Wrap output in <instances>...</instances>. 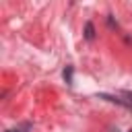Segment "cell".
Returning a JSON list of instances; mask_svg holds the SVG:
<instances>
[{"label":"cell","instance_id":"cell-1","mask_svg":"<svg viewBox=\"0 0 132 132\" xmlns=\"http://www.w3.org/2000/svg\"><path fill=\"white\" fill-rule=\"evenodd\" d=\"M99 97H101V99H107V101H111V103H118V105H122V107L132 109V91H122L120 95H105V93H101Z\"/></svg>","mask_w":132,"mask_h":132},{"label":"cell","instance_id":"cell-2","mask_svg":"<svg viewBox=\"0 0 132 132\" xmlns=\"http://www.w3.org/2000/svg\"><path fill=\"white\" fill-rule=\"evenodd\" d=\"M85 37H87L89 41L95 37V27H93V23H87V25H85Z\"/></svg>","mask_w":132,"mask_h":132},{"label":"cell","instance_id":"cell-3","mask_svg":"<svg viewBox=\"0 0 132 132\" xmlns=\"http://www.w3.org/2000/svg\"><path fill=\"white\" fill-rule=\"evenodd\" d=\"M29 130H31V124H29V122H25L23 126H19V128H8L6 132H29Z\"/></svg>","mask_w":132,"mask_h":132},{"label":"cell","instance_id":"cell-4","mask_svg":"<svg viewBox=\"0 0 132 132\" xmlns=\"http://www.w3.org/2000/svg\"><path fill=\"white\" fill-rule=\"evenodd\" d=\"M64 80H66L68 85H72V66H66V70H64Z\"/></svg>","mask_w":132,"mask_h":132},{"label":"cell","instance_id":"cell-5","mask_svg":"<svg viewBox=\"0 0 132 132\" xmlns=\"http://www.w3.org/2000/svg\"><path fill=\"white\" fill-rule=\"evenodd\" d=\"M130 132H132V130H130Z\"/></svg>","mask_w":132,"mask_h":132}]
</instances>
